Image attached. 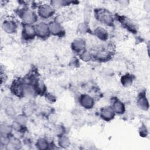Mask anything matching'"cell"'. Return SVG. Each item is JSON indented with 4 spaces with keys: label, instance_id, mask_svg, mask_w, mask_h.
<instances>
[{
    "label": "cell",
    "instance_id": "cell-25",
    "mask_svg": "<svg viewBox=\"0 0 150 150\" xmlns=\"http://www.w3.org/2000/svg\"><path fill=\"white\" fill-rule=\"evenodd\" d=\"M15 121H16L17 122H18L19 124L25 126L27 121H28V117L25 115L24 114H19L18 115H16L15 117Z\"/></svg>",
    "mask_w": 150,
    "mask_h": 150
},
{
    "label": "cell",
    "instance_id": "cell-31",
    "mask_svg": "<svg viewBox=\"0 0 150 150\" xmlns=\"http://www.w3.org/2000/svg\"><path fill=\"white\" fill-rule=\"evenodd\" d=\"M144 9L146 11L149 12L150 9V2L149 1H145L144 3Z\"/></svg>",
    "mask_w": 150,
    "mask_h": 150
},
{
    "label": "cell",
    "instance_id": "cell-10",
    "mask_svg": "<svg viewBox=\"0 0 150 150\" xmlns=\"http://www.w3.org/2000/svg\"><path fill=\"white\" fill-rule=\"evenodd\" d=\"M114 112L111 106H105L101 108L100 111V115L101 118L105 121H110L115 117Z\"/></svg>",
    "mask_w": 150,
    "mask_h": 150
},
{
    "label": "cell",
    "instance_id": "cell-13",
    "mask_svg": "<svg viewBox=\"0 0 150 150\" xmlns=\"http://www.w3.org/2000/svg\"><path fill=\"white\" fill-rule=\"evenodd\" d=\"M2 28L5 32L8 34H12L17 30L16 23L12 20H5L2 24Z\"/></svg>",
    "mask_w": 150,
    "mask_h": 150
},
{
    "label": "cell",
    "instance_id": "cell-8",
    "mask_svg": "<svg viewBox=\"0 0 150 150\" xmlns=\"http://www.w3.org/2000/svg\"><path fill=\"white\" fill-rule=\"evenodd\" d=\"M117 19L121 23V25L128 31L132 32V33H135L137 32L136 25L130 18L125 16L118 15L117 16Z\"/></svg>",
    "mask_w": 150,
    "mask_h": 150
},
{
    "label": "cell",
    "instance_id": "cell-4",
    "mask_svg": "<svg viewBox=\"0 0 150 150\" xmlns=\"http://www.w3.org/2000/svg\"><path fill=\"white\" fill-rule=\"evenodd\" d=\"M22 36V38L26 40H30L33 39L35 36H36L35 25H33L32 24L23 23Z\"/></svg>",
    "mask_w": 150,
    "mask_h": 150
},
{
    "label": "cell",
    "instance_id": "cell-20",
    "mask_svg": "<svg viewBox=\"0 0 150 150\" xmlns=\"http://www.w3.org/2000/svg\"><path fill=\"white\" fill-rule=\"evenodd\" d=\"M35 107L33 104L31 103H27L25 104L22 108L23 114L26 115L27 117L31 115L35 111Z\"/></svg>",
    "mask_w": 150,
    "mask_h": 150
},
{
    "label": "cell",
    "instance_id": "cell-3",
    "mask_svg": "<svg viewBox=\"0 0 150 150\" xmlns=\"http://www.w3.org/2000/svg\"><path fill=\"white\" fill-rule=\"evenodd\" d=\"M19 16L23 21V23L32 24L36 22V14L30 9H23L19 13Z\"/></svg>",
    "mask_w": 150,
    "mask_h": 150
},
{
    "label": "cell",
    "instance_id": "cell-19",
    "mask_svg": "<svg viewBox=\"0 0 150 150\" xmlns=\"http://www.w3.org/2000/svg\"><path fill=\"white\" fill-rule=\"evenodd\" d=\"M133 80V76L131 74L127 73L122 76L121 78V83L124 87H129L132 84Z\"/></svg>",
    "mask_w": 150,
    "mask_h": 150
},
{
    "label": "cell",
    "instance_id": "cell-15",
    "mask_svg": "<svg viewBox=\"0 0 150 150\" xmlns=\"http://www.w3.org/2000/svg\"><path fill=\"white\" fill-rule=\"evenodd\" d=\"M111 106L114 112L119 115L124 114L125 111V107L124 104L118 99H114L112 101V105Z\"/></svg>",
    "mask_w": 150,
    "mask_h": 150
},
{
    "label": "cell",
    "instance_id": "cell-23",
    "mask_svg": "<svg viewBox=\"0 0 150 150\" xmlns=\"http://www.w3.org/2000/svg\"><path fill=\"white\" fill-rule=\"evenodd\" d=\"M12 130H13V129H12V127L11 125H9L6 124H1V127H0L1 135L10 136Z\"/></svg>",
    "mask_w": 150,
    "mask_h": 150
},
{
    "label": "cell",
    "instance_id": "cell-28",
    "mask_svg": "<svg viewBox=\"0 0 150 150\" xmlns=\"http://www.w3.org/2000/svg\"><path fill=\"white\" fill-rule=\"evenodd\" d=\"M11 126L12 127L13 130H15V131H17V132H22L23 129V127H25V126L19 124L18 122H17L15 121L13 122Z\"/></svg>",
    "mask_w": 150,
    "mask_h": 150
},
{
    "label": "cell",
    "instance_id": "cell-11",
    "mask_svg": "<svg viewBox=\"0 0 150 150\" xmlns=\"http://www.w3.org/2000/svg\"><path fill=\"white\" fill-rule=\"evenodd\" d=\"M24 81L20 79L15 80L12 83L11 90L13 94L21 97H23V87Z\"/></svg>",
    "mask_w": 150,
    "mask_h": 150
},
{
    "label": "cell",
    "instance_id": "cell-24",
    "mask_svg": "<svg viewBox=\"0 0 150 150\" xmlns=\"http://www.w3.org/2000/svg\"><path fill=\"white\" fill-rule=\"evenodd\" d=\"M77 30L80 33H86L90 31V27L87 22L80 23L77 27Z\"/></svg>",
    "mask_w": 150,
    "mask_h": 150
},
{
    "label": "cell",
    "instance_id": "cell-27",
    "mask_svg": "<svg viewBox=\"0 0 150 150\" xmlns=\"http://www.w3.org/2000/svg\"><path fill=\"white\" fill-rule=\"evenodd\" d=\"M80 56L83 61L88 62L91 59L93 56L90 53L85 50L80 53Z\"/></svg>",
    "mask_w": 150,
    "mask_h": 150
},
{
    "label": "cell",
    "instance_id": "cell-29",
    "mask_svg": "<svg viewBox=\"0 0 150 150\" xmlns=\"http://www.w3.org/2000/svg\"><path fill=\"white\" fill-rule=\"evenodd\" d=\"M64 128L63 127H62V125H56L55 127H54V132H55V134L58 135V137H60L62 135H63V133H64Z\"/></svg>",
    "mask_w": 150,
    "mask_h": 150
},
{
    "label": "cell",
    "instance_id": "cell-32",
    "mask_svg": "<svg viewBox=\"0 0 150 150\" xmlns=\"http://www.w3.org/2000/svg\"><path fill=\"white\" fill-rule=\"evenodd\" d=\"M46 98H47V100L49 101H50V102H53V101H54V100H55V98H54V97L53 96H52V94H49V93H48L47 94H46Z\"/></svg>",
    "mask_w": 150,
    "mask_h": 150
},
{
    "label": "cell",
    "instance_id": "cell-1",
    "mask_svg": "<svg viewBox=\"0 0 150 150\" xmlns=\"http://www.w3.org/2000/svg\"><path fill=\"white\" fill-rule=\"evenodd\" d=\"M94 16L98 22L105 25L111 26L114 24L113 15L108 9L104 8L95 9Z\"/></svg>",
    "mask_w": 150,
    "mask_h": 150
},
{
    "label": "cell",
    "instance_id": "cell-18",
    "mask_svg": "<svg viewBox=\"0 0 150 150\" xmlns=\"http://www.w3.org/2000/svg\"><path fill=\"white\" fill-rule=\"evenodd\" d=\"M32 84L35 89L36 94H43L45 93L46 86L45 83L42 80L37 79Z\"/></svg>",
    "mask_w": 150,
    "mask_h": 150
},
{
    "label": "cell",
    "instance_id": "cell-6",
    "mask_svg": "<svg viewBox=\"0 0 150 150\" xmlns=\"http://www.w3.org/2000/svg\"><path fill=\"white\" fill-rule=\"evenodd\" d=\"M54 13V9L50 4H43L38 7V15L43 19H48L52 17Z\"/></svg>",
    "mask_w": 150,
    "mask_h": 150
},
{
    "label": "cell",
    "instance_id": "cell-16",
    "mask_svg": "<svg viewBox=\"0 0 150 150\" xmlns=\"http://www.w3.org/2000/svg\"><path fill=\"white\" fill-rule=\"evenodd\" d=\"M5 146L6 149L8 150L19 149L22 147V143L18 138L15 137H11L9 142Z\"/></svg>",
    "mask_w": 150,
    "mask_h": 150
},
{
    "label": "cell",
    "instance_id": "cell-12",
    "mask_svg": "<svg viewBox=\"0 0 150 150\" xmlns=\"http://www.w3.org/2000/svg\"><path fill=\"white\" fill-rule=\"evenodd\" d=\"M137 104L138 107L144 111H146L149 108V102L146 96L145 91L141 92L137 98Z\"/></svg>",
    "mask_w": 150,
    "mask_h": 150
},
{
    "label": "cell",
    "instance_id": "cell-22",
    "mask_svg": "<svg viewBox=\"0 0 150 150\" xmlns=\"http://www.w3.org/2000/svg\"><path fill=\"white\" fill-rule=\"evenodd\" d=\"M59 137L58 144L60 147L66 148L70 145V141L67 137L62 135Z\"/></svg>",
    "mask_w": 150,
    "mask_h": 150
},
{
    "label": "cell",
    "instance_id": "cell-2",
    "mask_svg": "<svg viewBox=\"0 0 150 150\" xmlns=\"http://www.w3.org/2000/svg\"><path fill=\"white\" fill-rule=\"evenodd\" d=\"M114 49L112 45L109 44L104 47L100 48L94 54L95 57L101 61H105L108 60L112 55Z\"/></svg>",
    "mask_w": 150,
    "mask_h": 150
},
{
    "label": "cell",
    "instance_id": "cell-5",
    "mask_svg": "<svg viewBox=\"0 0 150 150\" xmlns=\"http://www.w3.org/2000/svg\"><path fill=\"white\" fill-rule=\"evenodd\" d=\"M36 36L41 39L47 38L50 35L49 25L44 22H40L35 25Z\"/></svg>",
    "mask_w": 150,
    "mask_h": 150
},
{
    "label": "cell",
    "instance_id": "cell-17",
    "mask_svg": "<svg viewBox=\"0 0 150 150\" xmlns=\"http://www.w3.org/2000/svg\"><path fill=\"white\" fill-rule=\"evenodd\" d=\"M94 35L100 40L105 41L108 38V33L107 30L102 27H97L94 30Z\"/></svg>",
    "mask_w": 150,
    "mask_h": 150
},
{
    "label": "cell",
    "instance_id": "cell-9",
    "mask_svg": "<svg viewBox=\"0 0 150 150\" xmlns=\"http://www.w3.org/2000/svg\"><path fill=\"white\" fill-rule=\"evenodd\" d=\"M80 104L86 109H91L94 105V100L90 95L87 94H81L79 97Z\"/></svg>",
    "mask_w": 150,
    "mask_h": 150
},
{
    "label": "cell",
    "instance_id": "cell-7",
    "mask_svg": "<svg viewBox=\"0 0 150 150\" xmlns=\"http://www.w3.org/2000/svg\"><path fill=\"white\" fill-rule=\"evenodd\" d=\"M48 25L50 34L59 37H62L64 35V29L61 23L57 21H52Z\"/></svg>",
    "mask_w": 150,
    "mask_h": 150
},
{
    "label": "cell",
    "instance_id": "cell-30",
    "mask_svg": "<svg viewBox=\"0 0 150 150\" xmlns=\"http://www.w3.org/2000/svg\"><path fill=\"white\" fill-rule=\"evenodd\" d=\"M139 135L142 137H145L147 136L148 132V129L145 125H142L140 127V128L139 129Z\"/></svg>",
    "mask_w": 150,
    "mask_h": 150
},
{
    "label": "cell",
    "instance_id": "cell-21",
    "mask_svg": "<svg viewBox=\"0 0 150 150\" xmlns=\"http://www.w3.org/2000/svg\"><path fill=\"white\" fill-rule=\"evenodd\" d=\"M36 148L40 150H45L49 148V143L47 141L43 138H39L35 144Z\"/></svg>",
    "mask_w": 150,
    "mask_h": 150
},
{
    "label": "cell",
    "instance_id": "cell-26",
    "mask_svg": "<svg viewBox=\"0 0 150 150\" xmlns=\"http://www.w3.org/2000/svg\"><path fill=\"white\" fill-rule=\"evenodd\" d=\"M71 2L68 1H62V0H54V1H52L50 2V5L53 8L55 7H58V6H64V5H69Z\"/></svg>",
    "mask_w": 150,
    "mask_h": 150
},
{
    "label": "cell",
    "instance_id": "cell-14",
    "mask_svg": "<svg viewBox=\"0 0 150 150\" xmlns=\"http://www.w3.org/2000/svg\"><path fill=\"white\" fill-rule=\"evenodd\" d=\"M71 47L74 52L80 53L85 50L86 41L81 38L76 39L72 42Z\"/></svg>",
    "mask_w": 150,
    "mask_h": 150
}]
</instances>
